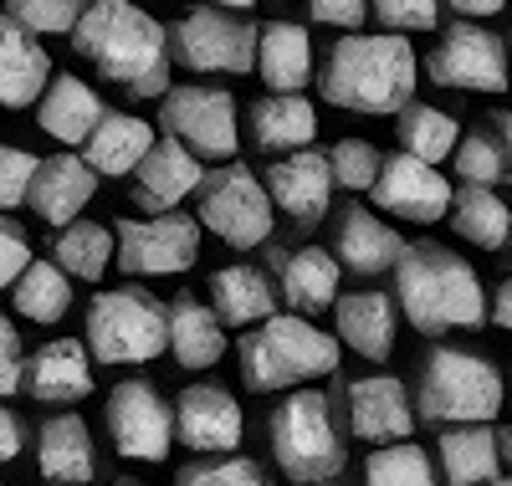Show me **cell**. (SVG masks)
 I'll return each mask as SVG.
<instances>
[{"instance_id": "ab89813d", "label": "cell", "mask_w": 512, "mask_h": 486, "mask_svg": "<svg viewBox=\"0 0 512 486\" xmlns=\"http://www.w3.org/2000/svg\"><path fill=\"white\" fill-rule=\"evenodd\" d=\"M333 185H344V190H374L379 180V169H384V154L369 144V139H338L333 154Z\"/></svg>"}, {"instance_id": "681fc988", "label": "cell", "mask_w": 512, "mask_h": 486, "mask_svg": "<svg viewBox=\"0 0 512 486\" xmlns=\"http://www.w3.org/2000/svg\"><path fill=\"white\" fill-rule=\"evenodd\" d=\"M451 11H461V16H497L502 0H451Z\"/></svg>"}, {"instance_id": "4dcf8cb0", "label": "cell", "mask_w": 512, "mask_h": 486, "mask_svg": "<svg viewBox=\"0 0 512 486\" xmlns=\"http://www.w3.org/2000/svg\"><path fill=\"white\" fill-rule=\"evenodd\" d=\"M159 144L154 123L134 118V113H103V123L93 128V139L82 144V159H88L98 174H134L144 164V154Z\"/></svg>"}, {"instance_id": "11a10c76", "label": "cell", "mask_w": 512, "mask_h": 486, "mask_svg": "<svg viewBox=\"0 0 512 486\" xmlns=\"http://www.w3.org/2000/svg\"><path fill=\"white\" fill-rule=\"evenodd\" d=\"M118 486H144V481H118Z\"/></svg>"}, {"instance_id": "9c48e42d", "label": "cell", "mask_w": 512, "mask_h": 486, "mask_svg": "<svg viewBox=\"0 0 512 486\" xmlns=\"http://www.w3.org/2000/svg\"><path fill=\"white\" fill-rule=\"evenodd\" d=\"M103 420L113 435V451L123 461L159 466L169 456V446H175V405H164V394L149 379H118L108 389Z\"/></svg>"}, {"instance_id": "30bf717a", "label": "cell", "mask_w": 512, "mask_h": 486, "mask_svg": "<svg viewBox=\"0 0 512 486\" xmlns=\"http://www.w3.org/2000/svg\"><path fill=\"white\" fill-rule=\"evenodd\" d=\"M159 123L169 139H180L185 149H195L200 159H231L241 144V128H236V98L226 87H169L159 98Z\"/></svg>"}, {"instance_id": "7a4b0ae2", "label": "cell", "mask_w": 512, "mask_h": 486, "mask_svg": "<svg viewBox=\"0 0 512 486\" xmlns=\"http://www.w3.org/2000/svg\"><path fill=\"white\" fill-rule=\"evenodd\" d=\"M415 47L400 31H379V36H359L349 31L344 41L328 47V62L318 72V87L333 108L349 113H400L415 93Z\"/></svg>"}, {"instance_id": "bcb514c9", "label": "cell", "mask_w": 512, "mask_h": 486, "mask_svg": "<svg viewBox=\"0 0 512 486\" xmlns=\"http://www.w3.org/2000/svg\"><path fill=\"white\" fill-rule=\"evenodd\" d=\"M308 11H313V21H323V26L354 31V26L364 21V11H369V0H308Z\"/></svg>"}, {"instance_id": "8fae6325", "label": "cell", "mask_w": 512, "mask_h": 486, "mask_svg": "<svg viewBox=\"0 0 512 486\" xmlns=\"http://www.w3.org/2000/svg\"><path fill=\"white\" fill-rule=\"evenodd\" d=\"M175 57L190 72H226L241 77L256 67V41H262V26L236 21L226 6H195L180 16L175 26Z\"/></svg>"}, {"instance_id": "f907efd6", "label": "cell", "mask_w": 512, "mask_h": 486, "mask_svg": "<svg viewBox=\"0 0 512 486\" xmlns=\"http://www.w3.org/2000/svg\"><path fill=\"white\" fill-rule=\"evenodd\" d=\"M497 139H502V154H507V174H512V108L497 118Z\"/></svg>"}, {"instance_id": "4316f807", "label": "cell", "mask_w": 512, "mask_h": 486, "mask_svg": "<svg viewBox=\"0 0 512 486\" xmlns=\"http://www.w3.org/2000/svg\"><path fill=\"white\" fill-rule=\"evenodd\" d=\"M169 353L185 369H216L226 359V323L216 318V307H205L195 297L169 302Z\"/></svg>"}, {"instance_id": "7c38bea8", "label": "cell", "mask_w": 512, "mask_h": 486, "mask_svg": "<svg viewBox=\"0 0 512 486\" xmlns=\"http://www.w3.org/2000/svg\"><path fill=\"white\" fill-rule=\"evenodd\" d=\"M113 236H118V267L128 277H180L200 256V220L180 210L118 220Z\"/></svg>"}, {"instance_id": "b9f144b4", "label": "cell", "mask_w": 512, "mask_h": 486, "mask_svg": "<svg viewBox=\"0 0 512 486\" xmlns=\"http://www.w3.org/2000/svg\"><path fill=\"white\" fill-rule=\"evenodd\" d=\"M36 164H41L36 154H26V149H16V144H0V210L31 200Z\"/></svg>"}, {"instance_id": "9a60e30c", "label": "cell", "mask_w": 512, "mask_h": 486, "mask_svg": "<svg viewBox=\"0 0 512 486\" xmlns=\"http://www.w3.org/2000/svg\"><path fill=\"white\" fill-rule=\"evenodd\" d=\"M246 435V415L236 394L221 384H190L175 400V440L200 456H231Z\"/></svg>"}, {"instance_id": "ba28073f", "label": "cell", "mask_w": 512, "mask_h": 486, "mask_svg": "<svg viewBox=\"0 0 512 486\" xmlns=\"http://www.w3.org/2000/svg\"><path fill=\"white\" fill-rule=\"evenodd\" d=\"M195 205H200V226L210 236H221L226 246H236V251L272 241L277 205L267 195V180H256L246 164L210 169L200 180V190H195Z\"/></svg>"}, {"instance_id": "6f0895ef", "label": "cell", "mask_w": 512, "mask_h": 486, "mask_svg": "<svg viewBox=\"0 0 512 486\" xmlns=\"http://www.w3.org/2000/svg\"><path fill=\"white\" fill-rule=\"evenodd\" d=\"M318 486H333V481H318Z\"/></svg>"}, {"instance_id": "db71d44e", "label": "cell", "mask_w": 512, "mask_h": 486, "mask_svg": "<svg viewBox=\"0 0 512 486\" xmlns=\"http://www.w3.org/2000/svg\"><path fill=\"white\" fill-rule=\"evenodd\" d=\"M487 486H512V476H492V481H487Z\"/></svg>"}, {"instance_id": "44dd1931", "label": "cell", "mask_w": 512, "mask_h": 486, "mask_svg": "<svg viewBox=\"0 0 512 486\" xmlns=\"http://www.w3.org/2000/svg\"><path fill=\"white\" fill-rule=\"evenodd\" d=\"M52 82V57L36 41V31H26L11 11L0 16V108H31L41 103Z\"/></svg>"}, {"instance_id": "6da1fadb", "label": "cell", "mask_w": 512, "mask_h": 486, "mask_svg": "<svg viewBox=\"0 0 512 486\" xmlns=\"http://www.w3.org/2000/svg\"><path fill=\"white\" fill-rule=\"evenodd\" d=\"M72 52L128 98L169 93V36L134 0H93L72 26Z\"/></svg>"}, {"instance_id": "60d3db41", "label": "cell", "mask_w": 512, "mask_h": 486, "mask_svg": "<svg viewBox=\"0 0 512 486\" xmlns=\"http://www.w3.org/2000/svg\"><path fill=\"white\" fill-rule=\"evenodd\" d=\"M93 0H11V16L36 31V36H72V26L82 21V11H88Z\"/></svg>"}, {"instance_id": "f35d334b", "label": "cell", "mask_w": 512, "mask_h": 486, "mask_svg": "<svg viewBox=\"0 0 512 486\" xmlns=\"http://www.w3.org/2000/svg\"><path fill=\"white\" fill-rule=\"evenodd\" d=\"M175 486H272L251 456H205L175 476Z\"/></svg>"}, {"instance_id": "1f68e13d", "label": "cell", "mask_w": 512, "mask_h": 486, "mask_svg": "<svg viewBox=\"0 0 512 486\" xmlns=\"http://www.w3.org/2000/svg\"><path fill=\"white\" fill-rule=\"evenodd\" d=\"M436 451H441L446 486H487L502 461V440L487 425H446Z\"/></svg>"}, {"instance_id": "8d00e7d4", "label": "cell", "mask_w": 512, "mask_h": 486, "mask_svg": "<svg viewBox=\"0 0 512 486\" xmlns=\"http://www.w3.org/2000/svg\"><path fill=\"white\" fill-rule=\"evenodd\" d=\"M364 486H436V466L415 440H390V446L369 451Z\"/></svg>"}, {"instance_id": "52a82bcc", "label": "cell", "mask_w": 512, "mask_h": 486, "mask_svg": "<svg viewBox=\"0 0 512 486\" xmlns=\"http://www.w3.org/2000/svg\"><path fill=\"white\" fill-rule=\"evenodd\" d=\"M88 348L98 364H154L169 348V307L144 287H108L88 302Z\"/></svg>"}, {"instance_id": "8992f818", "label": "cell", "mask_w": 512, "mask_h": 486, "mask_svg": "<svg viewBox=\"0 0 512 486\" xmlns=\"http://www.w3.org/2000/svg\"><path fill=\"white\" fill-rule=\"evenodd\" d=\"M502 410V374L466 348H431L415 389V415L431 425H487Z\"/></svg>"}, {"instance_id": "603a6c76", "label": "cell", "mask_w": 512, "mask_h": 486, "mask_svg": "<svg viewBox=\"0 0 512 486\" xmlns=\"http://www.w3.org/2000/svg\"><path fill=\"white\" fill-rule=\"evenodd\" d=\"M36 471L52 486H88L93 481L98 456H93V430L82 425V415L62 410L52 420H41V430H36Z\"/></svg>"}, {"instance_id": "83f0119b", "label": "cell", "mask_w": 512, "mask_h": 486, "mask_svg": "<svg viewBox=\"0 0 512 486\" xmlns=\"http://www.w3.org/2000/svg\"><path fill=\"white\" fill-rule=\"evenodd\" d=\"M256 72L272 93H303L313 77V41L297 21H272L256 41Z\"/></svg>"}, {"instance_id": "f5cc1de1", "label": "cell", "mask_w": 512, "mask_h": 486, "mask_svg": "<svg viewBox=\"0 0 512 486\" xmlns=\"http://www.w3.org/2000/svg\"><path fill=\"white\" fill-rule=\"evenodd\" d=\"M502 456L512 461V430H502Z\"/></svg>"}, {"instance_id": "2e32d148", "label": "cell", "mask_w": 512, "mask_h": 486, "mask_svg": "<svg viewBox=\"0 0 512 486\" xmlns=\"http://www.w3.org/2000/svg\"><path fill=\"white\" fill-rule=\"evenodd\" d=\"M200 180H205L200 154L164 134V139L144 154V164L134 169V205H139L144 215H169L180 200H190V195L200 190Z\"/></svg>"}, {"instance_id": "836d02e7", "label": "cell", "mask_w": 512, "mask_h": 486, "mask_svg": "<svg viewBox=\"0 0 512 486\" xmlns=\"http://www.w3.org/2000/svg\"><path fill=\"white\" fill-rule=\"evenodd\" d=\"M113 256H118V236L108 226H98V220H72L57 236V267L77 282H103Z\"/></svg>"}, {"instance_id": "9f6ffc18", "label": "cell", "mask_w": 512, "mask_h": 486, "mask_svg": "<svg viewBox=\"0 0 512 486\" xmlns=\"http://www.w3.org/2000/svg\"><path fill=\"white\" fill-rule=\"evenodd\" d=\"M507 52H512V36H507Z\"/></svg>"}, {"instance_id": "ee69618b", "label": "cell", "mask_w": 512, "mask_h": 486, "mask_svg": "<svg viewBox=\"0 0 512 486\" xmlns=\"http://www.w3.org/2000/svg\"><path fill=\"white\" fill-rule=\"evenodd\" d=\"M26 267H31V241L11 215H0V287H16Z\"/></svg>"}, {"instance_id": "c3c4849f", "label": "cell", "mask_w": 512, "mask_h": 486, "mask_svg": "<svg viewBox=\"0 0 512 486\" xmlns=\"http://www.w3.org/2000/svg\"><path fill=\"white\" fill-rule=\"evenodd\" d=\"M492 318H497V328H507V333H512V277H507V282H497V297H492Z\"/></svg>"}, {"instance_id": "74e56055", "label": "cell", "mask_w": 512, "mask_h": 486, "mask_svg": "<svg viewBox=\"0 0 512 486\" xmlns=\"http://www.w3.org/2000/svg\"><path fill=\"white\" fill-rule=\"evenodd\" d=\"M456 174L466 185H497L507 174V154H502V139L492 134V128H477V134H466L451 154Z\"/></svg>"}, {"instance_id": "5b68a950", "label": "cell", "mask_w": 512, "mask_h": 486, "mask_svg": "<svg viewBox=\"0 0 512 486\" xmlns=\"http://www.w3.org/2000/svg\"><path fill=\"white\" fill-rule=\"evenodd\" d=\"M267 435H272V456H277L282 476L297 481V486L333 481L349 461L344 435H338V425H333V405L318 389H292L272 410Z\"/></svg>"}, {"instance_id": "d4e9b609", "label": "cell", "mask_w": 512, "mask_h": 486, "mask_svg": "<svg viewBox=\"0 0 512 486\" xmlns=\"http://www.w3.org/2000/svg\"><path fill=\"white\" fill-rule=\"evenodd\" d=\"M333 323H338V338H344L354 353H364V359H374V364H384L395 353V302H390V292L359 287L349 297H338Z\"/></svg>"}, {"instance_id": "e575fe53", "label": "cell", "mask_w": 512, "mask_h": 486, "mask_svg": "<svg viewBox=\"0 0 512 486\" xmlns=\"http://www.w3.org/2000/svg\"><path fill=\"white\" fill-rule=\"evenodd\" d=\"M11 297H16L21 318H31V323H62L67 307H72V277L57 267V261H36L31 256V267L16 277Z\"/></svg>"}, {"instance_id": "7dc6e473", "label": "cell", "mask_w": 512, "mask_h": 486, "mask_svg": "<svg viewBox=\"0 0 512 486\" xmlns=\"http://www.w3.org/2000/svg\"><path fill=\"white\" fill-rule=\"evenodd\" d=\"M21 456V420L0 405V466H11Z\"/></svg>"}, {"instance_id": "277c9868", "label": "cell", "mask_w": 512, "mask_h": 486, "mask_svg": "<svg viewBox=\"0 0 512 486\" xmlns=\"http://www.w3.org/2000/svg\"><path fill=\"white\" fill-rule=\"evenodd\" d=\"M236 364H241V384L251 394L292 389V384H308V379H323L338 369V338L313 328L303 313H272L241 333Z\"/></svg>"}, {"instance_id": "7bdbcfd3", "label": "cell", "mask_w": 512, "mask_h": 486, "mask_svg": "<svg viewBox=\"0 0 512 486\" xmlns=\"http://www.w3.org/2000/svg\"><path fill=\"white\" fill-rule=\"evenodd\" d=\"M374 16L390 26V31H431L441 21V0H369Z\"/></svg>"}, {"instance_id": "d6986e66", "label": "cell", "mask_w": 512, "mask_h": 486, "mask_svg": "<svg viewBox=\"0 0 512 486\" xmlns=\"http://www.w3.org/2000/svg\"><path fill=\"white\" fill-rule=\"evenodd\" d=\"M349 430L369 446H390V440H410L415 410L400 379L390 374H364L349 384Z\"/></svg>"}, {"instance_id": "484cf974", "label": "cell", "mask_w": 512, "mask_h": 486, "mask_svg": "<svg viewBox=\"0 0 512 486\" xmlns=\"http://www.w3.org/2000/svg\"><path fill=\"white\" fill-rule=\"evenodd\" d=\"M338 261L359 277H379V272H395V261L405 251L400 231L384 226V220L369 210V205H349L344 220H338Z\"/></svg>"}, {"instance_id": "e0dca14e", "label": "cell", "mask_w": 512, "mask_h": 486, "mask_svg": "<svg viewBox=\"0 0 512 486\" xmlns=\"http://www.w3.org/2000/svg\"><path fill=\"white\" fill-rule=\"evenodd\" d=\"M267 195H272V205L287 220H297V226L323 220L328 215V195H333V164H328V154L292 149L277 164H267Z\"/></svg>"}, {"instance_id": "f546056e", "label": "cell", "mask_w": 512, "mask_h": 486, "mask_svg": "<svg viewBox=\"0 0 512 486\" xmlns=\"http://www.w3.org/2000/svg\"><path fill=\"white\" fill-rule=\"evenodd\" d=\"M318 134V108L303 93H272L262 103H251V139L267 154H292L308 149Z\"/></svg>"}, {"instance_id": "680465c9", "label": "cell", "mask_w": 512, "mask_h": 486, "mask_svg": "<svg viewBox=\"0 0 512 486\" xmlns=\"http://www.w3.org/2000/svg\"><path fill=\"white\" fill-rule=\"evenodd\" d=\"M507 246H512V236H507Z\"/></svg>"}, {"instance_id": "d6a6232c", "label": "cell", "mask_w": 512, "mask_h": 486, "mask_svg": "<svg viewBox=\"0 0 512 486\" xmlns=\"http://www.w3.org/2000/svg\"><path fill=\"white\" fill-rule=\"evenodd\" d=\"M451 231L482 251H497L512 236V210L502 205V195L492 185H466L451 195Z\"/></svg>"}, {"instance_id": "cb8c5ba5", "label": "cell", "mask_w": 512, "mask_h": 486, "mask_svg": "<svg viewBox=\"0 0 512 486\" xmlns=\"http://www.w3.org/2000/svg\"><path fill=\"white\" fill-rule=\"evenodd\" d=\"M103 113L108 108L88 82L72 77V72H57L47 82V93H41V103H36V128L52 134L57 144H88L93 128L103 123Z\"/></svg>"}, {"instance_id": "816d5d0a", "label": "cell", "mask_w": 512, "mask_h": 486, "mask_svg": "<svg viewBox=\"0 0 512 486\" xmlns=\"http://www.w3.org/2000/svg\"><path fill=\"white\" fill-rule=\"evenodd\" d=\"M210 6H226V11H246V6H256V0H210Z\"/></svg>"}, {"instance_id": "f6af8a7d", "label": "cell", "mask_w": 512, "mask_h": 486, "mask_svg": "<svg viewBox=\"0 0 512 486\" xmlns=\"http://www.w3.org/2000/svg\"><path fill=\"white\" fill-rule=\"evenodd\" d=\"M26 384V353H21V333L11 318H0V400L16 394Z\"/></svg>"}, {"instance_id": "d590c367", "label": "cell", "mask_w": 512, "mask_h": 486, "mask_svg": "<svg viewBox=\"0 0 512 486\" xmlns=\"http://www.w3.org/2000/svg\"><path fill=\"white\" fill-rule=\"evenodd\" d=\"M395 118H400V123H395V134H400L405 154H415V159H425V164L451 159L456 144H461V123H456L451 113L431 108V103H405Z\"/></svg>"}, {"instance_id": "ac0fdd59", "label": "cell", "mask_w": 512, "mask_h": 486, "mask_svg": "<svg viewBox=\"0 0 512 486\" xmlns=\"http://www.w3.org/2000/svg\"><path fill=\"white\" fill-rule=\"evenodd\" d=\"M98 195V169L82 159V154H52L36 164V180H31V210L47 220V226H72L82 220V210L93 205Z\"/></svg>"}, {"instance_id": "4fadbf2b", "label": "cell", "mask_w": 512, "mask_h": 486, "mask_svg": "<svg viewBox=\"0 0 512 486\" xmlns=\"http://www.w3.org/2000/svg\"><path fill=\"white\" fill-rule=\"evenodd\" d=\"M507 67H512V52L507 41L461 21L451 26L436 52L425 57V72H431L436 87H461V93H507Z\"/></svg>"}, {"instance_id": "ffe728a7", "label": "cell", "mask_w": 512, "mask_h": 486, "mask_svg": "<svg viewBox=\"0 0 512 486\" xmlns=\"http://www.w3.org/2000/svg\"><path fill=\"white\" fill-rule=\"evenodd\" d=\"M26 389L41 405H77L93 394V348L77 338H52L26 359Z\"/></svg>"}, {"instance_id": "5bb4252c", "label": "cell", "mask_w": 512, "mask_h": 486, "mask_svg": "<svg viewBox=\"0 0 512 486\" xmlns=\"http://www.w3.org/2000/svg\"><path fill=\"white\" fill-rule=\"evenodd\" d=\"M369 200L379 210L410 220V226H436V220L451 215V180L415 154H395V159H384Z\"/></svg>"}, {"instance_id": "7402d4cb", "label": "cell", "mask_w": 512, "mask_h": 486, "mask_svg": "<svg viewBox=\"0 0 512 486\" xmlns=\"http://www.w3.org/2000/svg\"><path fill=\"white\" fill-rule=\"evenodd\" d=\"M272 272H277V292L287 297V307L308 318L338 302L344 261L328 256L323 246H297V251H272Z\"/></svg>"}, {"instance_id": "f1b7e54d", "label": "cell", "mask_w": 512, "mask_h": 486, "mask_svg": "<svg viewBox=\"0 0 512 486\" xmlns=\"http://www.w3.org/2000/svg\"><path fill=\"white\" fill-rule=\"evenodd\" d=\"M210 307L226 328H256L262 318L277 313V287L267 282V272L256 267H221L210 272Z\"/></svg>"}, {"instance_id": "3957f363", "label": "cell", "mask_w": 512, "mask_h": 486, "mask_svg": "<svg viewBox=\"0 0 512 486\" xmlns=\"http://www.w3.org/2000/svg\"><path fill=\"white\" fill-rule=\"evenodd\" d=\"M395 287L400 307L415 333H451V328H482L487 323V297L472 261L456 256L441 241H410L395 261Z\"/></svg>"}]
</instances>
